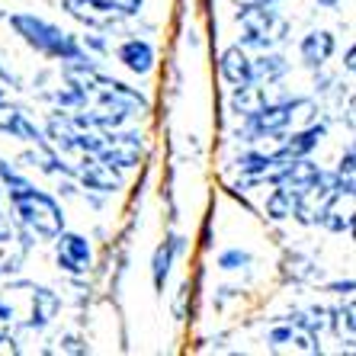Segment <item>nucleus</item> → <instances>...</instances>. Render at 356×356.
<instances>
[{
  "label": "nucleus",
  "instance_id": "nucleus-5",
  "mask_svg": "<svg viewBox=\"0 0 356 356\" xmlns=\"http://www.w3.org/2000/svg\"><path fill=\"white\" fill-rule=\"evenodd\" d=\"M61 3L71 17L81 19L87 29H97V33H109L125 19V13H119L116 7H109L103 0H61Z\"/></svg>",
  "mask_w": 356,
  "mask_h": 356
},
{
  "label": "nucleus",
  "instance_id": "nucleus-3",
  "mask_svg": "<svg viewBox=\"0 0 356 356\" xmlns=\"http://www.w3.org/2000/svg\"><path fill=\"white\" fill-rule=\"evenodd\" d=\"M10 26L17 29V35L29 45V49H35L39 55H45V58L61 61V65L87 55V49H83L74 35L58 29V26L49 23V19L35 17V13H13V17H10Z\"/></svg>",
  "mask_w": 356,
  "mask_h": 356
},
{
  "label": "nucleus",
  "instance_id": "nucleus-25",
  "mask_svg": "<svg viewBox=\"0 0 356 356\" xmlns=\"http://www.w3.org/2000/svg\"><path fill=\"white\" fill-rule=\"evenodd\" d=\"M318 3H321V7H337L340 0H318Z\"/></svg>",
  "mask_w": 356,
  "mask_h": 356
},
{
  "label": "nucleus",
  "instance_id": "nucleus-7",
  "mask_svg": "<svg viewBox=\"0 0 356 356\" xmlns=\"http://www.w3.org/2000/svg\"><path fill=\"white\" fill-rule=\"evenodd\" d=\"M266 340H270V347H273L276 353H286V350H296V353H318L315 334L305 331V327H298V324H292V321L273 327Z\"/></svg>",
  "mask_w": 356,
  "mask_h": 356
},
{
  "label": "nucleus",
  "instance_id": "nucleus-2",
  "mask_svg": "<svg viewBox=\"0 0 356 356\" xmlns=\"http://www.w3.org/2000/svg\"><path fill=\"white\" fill-rule=\"evenodd\" d=\"M0 312L10 327H45L58 312V298L45 286L19 280L0 292Z\"/></svg>",
  "mask_w": 356,
  "mask_h": 356
},
{
  "label": "nucleus",
  "instance_id": "nucleus-6",
  "mask_svg": "<svg viewBox=\"0 0 356 356\" xmlns=\"http://www.w3.org/2000/svg\"><path fill=\"white\" fill-rule=\"evenodd\" d=\"M55 241H58V244H55V257H58V266L65 270V273L81 276V273H87V270H90L93 254H90L87 238L71 234V232H61Z\"/></svg>",
  "mask_w": 356,
  "mask_h": 356
},
{
  "label": "nucleus",
  "instance_id": "nucleus-18",
  "mask_svg": "<svg viewBox=\"0 0 356 356\" xmlns=\"http://www.w3.org/2000/svg\"><path fill=\"white\" fill-rule=\"evenodd\" d=\"M292 209H296V196H292V193H286V190H280V186H276V190L266 196V216L273 218V222L289 218Z\"/></svg>",
  "mask_w": 356,
  "mask_h": 356
},
{
  "label": "nucleus",
  "instance_id": "nucleus-14",
  "mask_svg": "<svg viewBox=\"0 0 356 356\" xmlns=\"http://www.w3.org/2000/svg\"><path fill=\"white\" fill-rule=\"evenodd\" d=\"M270 103V97H266V87L257 81H248V83H238L232 93V109L238 113V116H254V113H260V109Z\"/></svg>",
  "mask_w": 356,
  "mask_h": 356
},
{
  "label": "nucleus",
  "instance_id": "nucleus-13",
  "mask_svg": "<svg viewBox=\"0 0 356 356\" xmlns=\"http://www.w3.org/2000/svg\"><path fill=\"white\" fill-rule=\"evenodd\" d=\"M334 35L324 33V29H318V33H308L305 39L298 42V55H302V61H305L308 67H321L331 61L334 55Z\"/></svg>",
  "mask_w": 356,
  "mask_h": 356
},
{
  "label": "nucleus",
  "instance_id": "nucleus-1",
  "mask_svg": "<svg viewBox=\"0 0 356 356\" xmlns=\"http://www.w3.org/2000/svg\"><path fill=\"white\" fill-rule=\"evenodd\" d=\"M7 199H10V209L17 212V218L23 222V228L29 234L55 241L65 232V212H61V206L45 190L23 180L17 170L7 180Z\"/></svg>",
  "mask_w": 356,
  "mask_h": 356
},
{
  "label": "nucleus",
  "instance_id": "nucleus-9",
  "mask_svg": "<svg viewBox=\"0 0 356 356\" xmlns=\"http://www.w3.org/2000/svg\"><path fill=\"white\" fill-rule=\"evenodd\" d=\"M324 138V125H308V129H302V132H296L292 138H286L280 145V148H273L276 154H280L282 161H296V158H308L312 151L321 145Z\"/></svg>",
  "mask_w": 356,
  "mask_h": 356
},
{
  "label": "nucleus",
  "instance_id": "nucleus-16",
  "mask_svg": "<svg viewBox=\"0 0 356 356\" xmlns=\"http://www.w3.org/2000/svg\"><path fill=\"white\" fill-rule=\"evenodd\" d=\"M250 65H254V81L257 83H276V81H282L286 77V71H289V61L282 58V55H273V51H266L264 49V55L260 58H250Z\"/></svg>",
  "mask_w": 356,
  "mask_h": 356
},
{
  "label": "nucleus",
  "instance_id": "nucleus-19",
  "mask_svg": "<svg viewBox=\"0 0 356 356\" xmlns=\"http://www.w3.org/2000/svg\"><path fill=\"white\" fill-rule=\"evenodd\" d=\"M250 260L254 257L241 248H232V250H225V254H218V266H222V270H244V266H250Z\"/></svg>",
  "mask_w": 356,
  "mask_h": 356
},
{
  "label": "nucleus",
  "instance_id": "nucleus-17",
  "mask_svg": "<svg viewBox=\"0 0 356 356\" xmlns=\"http://www.w3.org/2000/svg\"><path fill=\"white\" fill-rule=\"evenodd\" d=\"M23 257H26V241L17 238L13 228L0 234V273H13L23 264Z\"/></svg>",
  "mask_w": 356,
  "mask_h": 356
},
{
  "label": "nucleus",
  "instance_id": "nucleus-8",
  "mask_svg": "<svg viewBox=\"0 0 356 356\" xmlns=\"http://www.w3.org/2000/svg\"><path fill=\"white\" fill-rule=\"evenodd\" d=\"M321 225L324 228H331V232H337V234H343V232L353 228V186H340V190L327 199Z\"/></svg>",
  "mask_w": 356,
  "mask_h": 356
},
{
  "label": "nucleus",
  "instance_id": "nucleus-12",
  "mask_svg": "<svg viewBox=\"0 0 356 356\" xmlns=\"http://www.w3.org/2000/svg\"><path fill=\"white\" fill-rule=\"evenodd\" d=\"M218 71H222V77L232 83V87L254 81V65H250V58L244 55L241 45H232V49L222 51V58H218Z\"/></svg>",
  "mask_w": 356,
  "mask_h": 356
},
{
  "label": "nucleus",
  "instance_id": "nucleus-20",
  "mask_svg": "<svg viewBox=\"0 0 356 356\" xmlns=\"http://www.w3.org/2000/svg\"><path fill=\"white\" fill-rule=\"evenodd\" d=\"M103 3L116 7L119 13H125V17H135V13L141 10V0H103Z\"/></svg>",
  "mask_w": 356,
  "mask_h": 356
},
{
  "label": "nucleus",
  "instance_id": "nucleus-11",
  "mask_svg": "<svg viewBox=\"0 0 356 356\" xmlns=\"http://www.w3.org/2000/svg\"><path fill=\"white\" fill-rule=\"evenodd\" d=\"M0 132L13 135V138H23V141H33V145L45 141L39 129L26 119V113H19L17 106H7V99H0Z\"/></svg>",
  "mask_w": 356,
  "mask_h": 356
},
{
  "label": "nucleus",
  "instance_id": "nucleus-21",
  "mask_svg": "<svg viewBox=\"0 0 356 356\" xmlns=\"http://www.w3.org/2000/svg\"><path fill=\"white\" fill-rule=\"evenodd\" d=\"M337 177H340V180H353V151H347V154H343V158H340Z\"/></svg>",
  "mask_w": 356,
  "mask_h": 356
},
{
  "label": "nucleus",
  "instance_id": "nucleus-23",
  "mask_svg": "<svg viewBox=\"0 0 356 356\" xmlns=\"http://www.w3.org/2000/svg\"><path fill=\"white\" fill-rule=\"evenodd\" d=\"M10 174H13V167L0 161V196H7V180H10Z\"/></svg>",
  "mask_w": 356,
  "mask_h": 356
},
{
  "label": "nucleus",
  "instance_id": "nucleus-4",
  "mask_svg": "<svg viewBox=\"0 0 356 356\" xmlns=\"http://www.w3.org/2000/svg\"><path fill=\"white\" fill-rule=\"evenodd\" d=\"M238 26L244 29L241 45H254V49H273L289 39V19L273 10V3H241Z\"/></svg>",
  "mask_w": 356,
  "mask_h": 356
},
{
  "label": "nucleus",
  "instance_id": "nucleus-10",
  "mask_svg": "<svg viewBox=\"0 0 356 356\" xmlns=\"http://www.w3.org/2000/svg\"><path fill=\"white\" fill-rule=\"evenodd\" d=\"M116 58L122 61L132 74H148L151 67H154V49H151V42H145V39H125L116 49Z\"/></svg>",
  "mask_w": 356,
  "mask_h": 356
},
{
  "label": "nucleus",
  "instance_id": "nucleus-24",
  "mask_svg": "<svg viewBox=\"0 0 356 356\" xmlns=\"http://www.w3.org/2000/svg\"><path fill=\"white\" fill-rule=\"evenodd\" d=\"M10 340V321L3 318V312H0V343H7Z\"/></svg>",
  "mask_w": 356,
  "mask_h": 356
},
{
  "label": "nucleus",
  "instance_id": "nucleus-26",
  "mask_svg": "<svg viewBox=\"0 0 356 356\" xmlns=\"http://www.w3.org/2000/svg\"><path fill=\"white\" fill-rule=\"evenodd\" d=\"M241 3H276V0H241Z\"/></svg>",
  "mask_w": 356,
  "mask_h": 356
},
{
  "label": "nucleus",
  "instance_id": "nucleus-22",
  "mask_svg": "<svg viewBox=\"0 0 356 356\" xmlns=\"http://www.w3.org/2000/svg\"><path fill=\"white\" fill-rule=\"evenodd\" d=\"M13 90H17V81H13V77H10L7 71L0 67V99H7Z\"/></svg>",
  "mask_w": 356,
  "mask_h": 356
},
{
  "label": "nucleus",
  "instance_id": "nucleus-15",
  "mask_svg": "<svg viewBox=\"0 0 356 356\" xmlns=\"http://www.w3.org/2000/svg\"><path fill=\"white\" fill-rule=\"evenodd\" d=\"M183 248H186V241L174 234V238H167L164 244L154 250V260H151V276H154V286H158V289H164L167 276H170V266H174V260L183 254Z\"/></svg>",
  "mask_w": 356,
  "mask_h": 356
}]
</instances>
